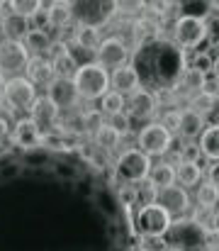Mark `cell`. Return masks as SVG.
I'll list each match as a JSON object with an SVG mask.
<instances>
[{
	"instance_id": "6da1fadb",
	"label": "cell",
	"mask_w": 219,
	"mask_h": 251,
	"mask_svg": "<svg viewBox=\"0 0 219 251\" xmlns=\"http://www.w3.org/2000/svg\"><path fill=\"white\" fill-rule=\"evenodd\" d=\"M144 90H175L188 71V54L166 37H153L137 44L129 64Z\"/></svg>"
},
{
	"instance_id": "7a4b0ae2",
	"label": "cell",
	"mask_w": 219,
	"mask_h": 251,
	"mask_svg": "<svg viewBox=\"0 0 219 251\" xmlns=\"http://www.w3.org/2000/svg\"><path fill=\"white\" fill-rule=\"evenodd\" d=\"M71 81L75 85L78 98H83L88 102L100 100L105 93H110V74L95 61L93 64H80Z\"/></svg>"
},
{
	"instance_id": "3957f363",
	"label": "cell",
	"mask_w": 219,
	"mask_h": 251,
	"mask_svg": "<svg viewBox=\"0 0 219 251\" xmlns=\"http://www.w3.org/2000/svg\"><path fill=\"white\" fill-rule=\"evenodd\" d=\"M120 10V2L115 0H85V2H71L73 20H78V27H105Z\"/></svg>"
},
{
	"instance_id": "277c9868",
	"label": "cell",
	"mask_w": 219,
	"mask_h": 251,
	"mask_svg": "<svg viewBox=\"0 0 219 251\" xmlns=\"http://www.w3.org/2000/svg\"><path fill=\"white\" fill-rule=\"evenodd\" d=\"M210 227H202L193 220H173L170 229H168V242L173 249H180V251H205V232Z\"/></svg>"
},
{
	"instance_id": "5b68a950",
	"label": "cell",
	"mask_w": 219,
	"mask_h": 251,
	"mask_svg": "<svg viewBox=\"0 0 219 251\" xmlns=\"http://www.w3.org/2000/svg\"><path fill=\"white\" fill-rule=\"evenodd\" d=\"M132 225L146 239H163L168 234L170 225H173V217L158 202H153V205L139 207V212H137V217H134Z\"/></svg>"
},
{
	"instance_id": "8992f818",
	"label": "cell",
	"mask_w": 219,
	"mask_h": 251,
	"mask_svg": "<svg viewBox=\"0 0 219 251\" xmlns=\"http://www.w3.org/2000/svg\"><path fill=\"white\" fill-rule=\"evenodd\" d=\"M151 166L153 164L146 154H142L139 149H127V151L120 154V159L115 164V173H117L120 180H124L129 185H139V183L148 180Z\"/></svg>"
},
{
	"instance_id": "52a82bcc",
	"label": "cell",
	"mask_w": 219,
	"mask_h": 251,
	"mask_svg": "<svg viewBox=\"0 0 219 251\" xmlns=\"http://www.w3.org/2000/svg\"><path fill=\"white\" fill-rule=\"evenodd\" d=\"M210 39V32H207V22L205 20H195V17H183L178 15L175 22H173V42L188 51V49H200L202 42Z\"/></svg>"
},
{
	"instance_id": "ba28073f",
	"label": "cell",
	"mask_w": 219,
	"mask_h": 251,
	"mask_svg": "<svg viewBox=\"0 0 219 251\" xmlns=\"http://www.w3.org/2000/svg\"><path fill=\"white\" fill-rule=\"evenodd\" d=\"M173 147V134L161 125V122H148L139 129L137 134V149L146 154L148 159L151 156H166Z\"/></svg>"
},
{
	"instance_id": "9c48e42d",
	"label": "cell",
	"mask_w": 219,
	"mask_h": 251,
	"mask_svg": "<svg viewBox=\"0 0 219 251\" xmlns=\"http://www.w3.org/2000/svg\"><path fill=\"white\" fill-rule=\"evenodd\" d=\"M95 56H97L95 64H100L105 71H117V69L127 66V61H129V49H127V44H124L122 39L107 37V39H102L100 47L95 49Z\"/></svg>"
},
{
	"instance_id": "30bf717a",
	"label": "cell",
	"mask_w": 219,
	"mask_h": 251,
	"mask_svg": "<svg viewBox=\"0 0 219 251\" xmlns=\"http://www.w3.org/2000/svg\"><path fill=\"white\" fill-rule=\"evenodd\" d=\"M2 95H5V100H7L10 107H15V110H29L34 105V100H37V85L32 83L29 78H24V76H15V78H10L5 83Z\"/></svg>"
},
{
	"instance_id": "8fae6325",
	"label": "cell",
	"mask_w": 219,
	"mask_h": 251,
	"mask_svg": "<svg viewBox=\"0 0 219 251\" xmlns=\"http://www.w3.org/2000/svg\"><path fill=\"white\" fill-rule=\"evenodd\" d=\"M29 51L22 42H12V39H2L0 42V74H20L27 69L29 64Z\"/></svg>"
},
{
	"instance_id": "7c38bea8",
	"label": "cell",
	"mask_w": 219,
	"mask_h": 251,
	"mask_svg": "<svg viewBox=\"0 0 219 251\" xmlns=\"http://www.w3.org/2000/svg\"><path fill=\"white\" fill-rule=\"evenodd\" d=\"M173 220H180L185 217V212L190 210V195L185 188H180L178 183L166 188V190H158V200H156Z\"/></svg>"
},
{
	"instance_id": "4fadbf2b",
	"label": "cell",
	"mask_w": 219,
	"mask_h": 251,
	"mask_svg": "<svg viewBox=\"0 0 219 251\" xmlns=\"http://www.w3.org/2000/svg\"><path fill=\"white\" fill-rule=\"evenodd\" d=\"M124 107H127V115H129V120H151L153 115H156V95L151 93V90H144V88H139V90H134L132 95H127L124 98Z\"/></svg>"
},
{
	"instance_id": "5bb4252c",
	"label": "cell",
	"mask_w": 219,
	"mask_h": 251,
	"mask_svg": "<svg viewBox=\"0 0 219 251\" xmlns=\"http://www.w3.org/2000/svg\"><path fill=\"white\" fill-rule=\"evenodd\" d=\"M42 129L37 127V122L32 120V117H20L17 122H15V127H12V142L20 147V149H24V151H34V149H39L42 147Z\"/></svg>"
},
{
	"instance_id": "9a60e30c",
	"label": "cell",
	"mask_w": 219,
	"mask_h": 251,
	"mask_svg": "<svg viewBox=\"0 0 219 251\" xmlns=\"http://www.w3.org/2000/svg\"><path fill=\"white\" fill-rule=\"evenodd\" d=\"M47 98L59 107V110H71L78 105V93L71 78H54L51 83L47 85Z\"/></svg>"
},
{
	"instance_id": "2e32d148",
	"label": "cell",
	"mask_w": 219,
	"mask_h": 251,
	"mask_svg": "<svg viewBox=\"0 0 219 251\" xmlns=\"http://www.w3.org/2000/svg\"><path fill=\"white\" fill-rule=\"evenodd\" d=\"M29 117H32V120L37 122V127L44 132V127L56 125V120H59V107H56L47 95H37L34 105L29 107Z\"/></svg>"
},
{
	"instance_id": "e0dca14e",
	"label": "cell",
	"mask_w": 219,
	"mask_h": 251,
	"mask_svg": "<svg viewBox=\"0 0 219 251\" xmlns=\"http://www.w3.org/2000/svg\"><path fill=\"white\" fill-rule=\"evenodd\" d=\"M205 127H207L205 125V117L188 107V110H180V122H178V132L175 134L180 139H185V142H195V139H200V134H202Z\"/></svg>"
},
{
	"instance_id": "ac0fdd59",
	"label": "cell",
	"mask_w": 219,
	"mask_h": 251,
	"mask_svg": "<svg viewBox=\"0 0 219 251\" xmlns=\"http://www.w3.org/2000/svg\"><path fill=\"white\" fill-rule=\"evenodd\" d=\"M110 85L115 88V93H120V95H132L134 90H139L142 83H139V76H137V71L127 64V66H122V69H117L112 76H110Z\"/></svg>"
},
{
	"instance_id": "d6986e66",
	"label": "cell",
	"mask_w": 219,
	"mask_h": 251,
	"mask_svg": "<svg viewBox=\"0 0 219 251\" xmlns=\"http://www.w3.org/2000/svg\"><path fill=\"white\" fill-rule=\"evenodd\" d=\"M32 25L27 17H20L15 12H5L2 17V32H5V39H12V42H22L27 34H29Z\"/></svg>"
},
{
	"instance_id": "ffe728a7",
	"label": "cell",
	"mask_w": 219,
	"mask_h": 251,
	"mask_svg": "<svg viewBox=\"0 0 219 251\" xmlns=\"http://www.w3.org/2000/svg\"><path fill=\"white\" fill-rule=\"evenodd\" d=\"M27 78L32 81V83H42V85H49L54 78H56V74H54V66H51V61H44L42 56H34V59H29V64H27Z\"/></svg>"
},
{
	"instance_id": "44dd1931",
	"label": "cell",
	"mask_w": 219,
	"mask_h": 251,
	"mask_svg": "<svg viewBox=\"0 0 219 251\" xmlns=\"http://www.w3.org/2000/svg\"><path fill=\"white\" fill-rule=\"evenodd\" d=\"M197 147H200V154L207 156L212 164L219 161V125H207L197 139Z\"/></svg>"
},
{
	"instance_id": "7402d4cb",
	"label": "cell",
	"mask_w": 219,
	"mask_h": 251,
	"mask_svg": "<svg viewBox=\"0 0 219 251\" xmlns=\"http://www.w3.org/2000/svg\"><path fill=\"white\" fill-rule=\"evenodd\" d=\"M175 183L180 188H197L202 183V166L190 164V161H180L175 166Z\"/></svg>"
},
{
	"instance_id": "603a6c76",
	"label": "cell",
	"mask_w": 219,
	"mask_h": 251,
	"mask_svg": "<svg viewBox=\"0 0 219 251\" xmlns=\"http://www.w3.org/2000/svg\"><path fill=\"white\" fill-rule=\"evenodd\" d=\"M217 7L219 2H210V0H185V2L178 5L183 17H195V20H205V22H207L210 15H215Z\"/></svg>"
},
{
	"instance_id": "cb8c5ba5",
	"label": "cell",
	"mask_w": 219,
	"mask_h": 251,
	"mask_svg": "<svg viewBox=\"0 0 219 251\" xmlns=\"http://www.w3.org/2000/svg\"><path fill=\"white\" fill-rule=\"evenodd\" d=\"M148 183L156 185L158 190H166L170 185H175V166L168 164V161H158L151 166V173H148Z\"/></svg>"
},
{
	"instance_id": "d4e9b609",
	"label": "cell",
	"mask_w": 219,
	"mask_h": 251,
	"mask_svg": "<svg viewBox=\"0 0 219 251\" xmlns=\"http://www.w3.org/2000/svg\"><path fill=\"white\" fill-rule=\"evenodd\" d=\"M47 20H49V27H59V29L66 27L73 20L71 2H61V0L49 2V5H47Z\"/></svg>"
},
{
	"instance_id": "484cf974",
	"label": "cell",
	"mask_w": 219,
	"mask_h": 251,
	"mask_svg": "<svg viewBox=\"0 0 219 251\" xmlns=\"http://www.w3.org/2000/svg\"><path fill=\"white\" fill-rule=\"evenodd\" d=\"M217 107H219V95H215V93L200 90V93H195V95L190 98V110H195V112L202 115V117L217 112Z\"/></svg>"
},
{
	"instance_id": "4316f807",
	"label": "cell",
	"mask_w": 219,
	"mask_h": 251,
	"mask_svg": "<svg viewBox=\"0 0 219 251\" xmlns=\"http://www.w3.org/2000/svg\"><path fill=\"white\" fill-rule=\"evenodd\" d=\"M93 139H95V144H97L102 151H112V149H117V147H120V142H122V137H120V134H117L107 122H105L95 134H93Z\"/></svg>"
},
{
	"instance_id": "83f0119b",
	"label": "cell",
	"mask_w": 219,
	"mask_h": 251,
	"mask_svg": "<svg viewBox=\"0 0 219 251\" xmlns=\"http://www.w3.org/2000/svg\"><path fill=\"white\" fill-rule=\"evenodd\" d=\"M195 198H197V202H200L202 210H212V207H217L219 205V190L210 183V180H202V183L197 185Z\"/></svg>"
},
{
	"instance_id": "f1b7e54d",
	"label": "cell",
	"mask_w": 219,
	"mask_h": 251,
	"mask_svg": "<svg viewBox=\"0 0 219 251\" xmlns=\"http://www.w3.org/2000/svg\"><path fill=\"white\" fill-rule=\"evenodd\" d=\"M102 37H100V29H93V27H78L75 29V44L80 49H88V51H95L100 47Z\"/></svg>"
},
{
	"instance_id": "f546056e",
	"label": "cell",
	"mask_w": 219,
	"mask_h": 251,
	"mask_svg": "<svg viewBox=\"0 0 219 251\" xmlns=\"http://www.w3.org/2000/svg\"><path fill=\"white\" fill-rule=\"evenodd\" d=\"M24 47H27V51H32V54H42V51H47L49 49V44H51V39H49V34L47 32H39V29H29V34L24 37V42H22Z\"/></svg>"
},
{
	"instance_id": "4dcf8cb0",
	"label": "cell",
	"mask_w": 219,
	"mask_h": 251,
	"mask_svg": "<svg viewBox=\"0 0 219 251\" xmlns=\"http://www.w3.org/2000/svg\"><path fill=\"white\" fill-rule=\"evenodd\" d=\"M51 66H54L56 78H73V74L78 71V66H80V64L75 61V56L69 51V54H64V56L54 59V61H51Z\"/></svg>"
},
{
	"instance_id": "1f68e13d",
	"label": "cell",
	"mask_w": 219,
	"mask_h": 251,
	"mask_svg": "<svg viewBox=\"0 0 219 251\" xmlns=\"http://www.w3.org/2000/svg\"><path fill=\"white\" fill-rule=\"evenodd\" d=\"M100 112L102 115H117V112H124V95H120V93H115V90H110V93H105L102 98H100Z\"/></svg>"
},
{
	"instance_id": "d6a6232c",
	"label": "cell",
	"mask_w": 219,
	"mask_h": 251,
	"mask_svg": "<svg viewBox=\"0 0 219 251\" xmlns=\"http://www.w3.org/2000/svg\"><path fill=\"white\" fill-rule=\"evenodd\" d=\"M134 193H137V205H139V207L153 205V202L158 200V188H156V185H151L148 180L139 183V185H134Z\"/></svg>"
},
{
	"instance_id": "836d02e7",
	"label": "cell",
	"mask_w": 219,
	"mask_h": 251,
	"mask_svg": "<svg viewBox=\"0 0 219 251\" xmlns=\"http://www.w3.org/2000/svg\"><path fill=\"white\" fill-rule=\"evenodd\" d=\"M44 7V2L42 0H12L10 2V10L15 12V15H20V17H32L37 10H42Z\"/></svg>"
},
{
	"instance_id": "e575fe53",
	"label": "cell",
	"mask_w": 219,
	"mask_h": 251,
	"mask_svg": "<svg viewBox=\"0 0 219 251\" xmlns=\"http://www.w3.org/2000/svg\"><path fill=\"white\" fill-rule=\"evenodd\" d=\"M102 125H105V115L100 110H85L80 115V129H85V132H93L95 134Z\"/></svg>"
},
{
	"instance_id": "d590c367",
	"label": "cell",
	"mask_w": 219,
	"mask_h": 251,
	"mask_svg": "<svg viewBox=\"0 0 219 251\" xmlns=\"http://www.w3.org/2000/svg\"><path fill=\"white\" fill-rule=\"evenodd\" d=\"M200 147H197V142H185L183 147H180V151H178V164L180 161H190V164H200Z\"/></svg>"
},
{
	"instance_id": "8d00e7d4",
	"label": "cell",
	"mask_w": 219,
	"mask_h": 251,
	"mask_svg": "<svg viewBox=\"0 0 219 251\" xmlns=\"http://www.w3.org/2000/svg\"><path fill=\"white\" fill-rule=\"evenodd\" d=\"M205 81H207V76H202L200 71H195V69H190L188 66V71H185V76H183V83L180 85H185L188 90H202V85H205Z\"/></svg>"
},
{
	"instance_id": "74e56055",
	"label": "cell",
	"mask_w": 219,
	"mask_h": 251,
	"mask_svg": "<svg viewBox=\"0 0 219 251\" xmlns=\"http://www.w3.org/2000/svg\"><path fill=\"white\" fill-rule=\"evenodd\" d=\"M107 125H110L120 137H122V134H127V132L132 129V120H129V115H127V112H117V115H112Z\"/></svg>"
},
{
	"instance_id": "f35d334b",
	"label": "cell",
	"mask_w": 219,
	"mask_h": 251,
	"mask_svg": "<svg viewBox=\"0 0 219 251\" xmlns=\"http://www.w3.org/2000/svg\"><path fill=\"white\" fill-rule=\"evenodd\" d=\"M212 61H215V56H210L207 51H200V54L195 56V61H193L190 69L200 71L202 76H210V74H212Z\"/></svg>"
},
{
	"instance_id": "ab89813d",
	"label": "cell",
	"mask_w": 219,
	"mask_h": 251,
	"mask_svg": "<svg viewBox=\"0 0 219 251\" xmlns=\"http://www.w3.org/2000/svg\"><path fill=\"white\" fill-rule=\"evenodd\" d=\"M117 195H120V200H122V205H124V207H134V205H137V193H134V185L124 183V185L117 190Z\"/></svg>"
},
{
	"instance_id": "60d3db41",
	"label": "cell",
	"mask_w": 219,
	"mask_h": 251,
	"mask_svg": "<svg viewBox=\"0 0 219 251\" xmlns=\"http://www.w3.org/2000/svg\"><path fill=\"white\" fill-rule=\"evenodd\" d=\"M178 122H180V110H168V112L163 115V120H161V125H163L170 134L178 132Z\"/></svg>"
},
{
	"instance_id": "b9f144b4",
	"label": "cell",
	"mask_w": 219,
	"mask_h": 251,
	"mask_svg": "<svg viewBox=\"0 0 219 251\" xmlns=\"http://www.w3.org/2000/svg\"><path fill=\"white\" fill-rule=\"evenodd\" d=\"M29 25H34L32 29H39V32H47V27H49V20H47V5L42 7V10H37L32 17H29Z\"/></svg>"
},
{
	"instance_id": "7bdbcfd3",
	"label": "cell",
	"mask_w": 219,
	"mask_h": 251,
	"mask_svg": "<svg viewBox=\"0 0 219 251\" xmlns=\"http://www.w3.org/2000/svg\"><path fill=\"white\" fill-rule=\"evenodd\" d=\"M47 54H49V56H51V61H54V59H59V56L69 54V44H66V42H61V39H56V42H51V44H49Z\"/></svg>"
},
{
	"instance_id": "ee69618b",
	"label": "cell",
	"mask_w": 219,
	"mask_h": 251,
	"mask_svg": "<svg viewBox=\"0 0 219 251\" xmlns=\"http://www.w3.org/2000/svg\"><path fill=\"white\" fill-rule=\"evenodd\" d=\"M217 247H219V234L212 232V229H207L205 232V251H215Z\"/></svg>"
},
{
	"instance_id": "f6af8a7d",
	"label": "cell",
	"mask_w": 219,
	"mask_h": 251,
	"mask_svg": "<svg viewBox=\"0 0 219 251\" xmlns=\"http://www.w3.org/2000/svg\"><path fill=\"white\" fill-rule=\"evenodd\" d=\"M207 176H210V183L219 190V161H215L212 166L207 168Z\"/></svg>"
},
{
	"instance_id": "bcb514c9",
	"label": "cell",
	"mask_w": 219,
	"mask_h": 251,
	"mask_svg": "<svg viewBox=\"0 0 219 251\" xmlns=\"http://www.w3.org/2000/svg\"><path fill=\"white\" fill-rule=\"evenodd\" d=\"M151 7H153L158 15H163V17H166V15H168V10H170L173 5H170V2H151Z\"/></svg>"
},
{
	"instance_id": "7dc6e473",
	"label": "cell",
	"mask_w": 219,
	"mask_h": 251,
	"mask_svg": "<svg viewBox=\"0 0 219 251\" xmlns=\"http://www.w3.org/2000/svg\"><path fill=\"white\" fill-rule=\"evenodd\" d=\"M7 134H10V122L5 117H0V139H5Z\"/></svg>"
},
{
	"instance_id": "c3c4849f",
	"label": "cell",
	"mask_w": 219,
	"mask_h": 251,
	"mask_svg": "<svg viewBox=\"0 0 219 251\" xmlns=\"http://www.w3.org/2000/svg\"><path fill=\"white\" fill-rule=\"evenodd\" d=\"M210 229H212V232H217V234H219V210L215 212V215H212V220H210Z\"/></svg>"
},
{
	"instance_id": "681fc988",
	"label": "cell",
	"mask_w": 219,
	"mask_h": 251,
	"mask_svg": "<svg viewBox=\"0 0 219 251\" xmlns=\"http://www.w3.org/2000/svg\"><path fill=\"white\" fill-rule=\"evenodd\" d=\"M212 78L219 83V56H215V61H212Z\"/></svg>"
},
{
	"instance_id": "f907efd6",
	"label": "cell",
	"mask_w": 219,
	"mask_h": 251,
	"mask_svg": "<svg viewBox=\"0 0 219 251\" xmlns=\"http://www.w3.org/2000/svg\"><path fill=\"white\" fill-rule=\"evenodd\" d=\"M5 83H7V81H5V76H2V74H0V93H2V90H5Z\"/></svg>"
},
{
	"instance_id": "816d5d0a",
	"label": "cell",
	"mask_w": 219,
	"mask_h": 251,
	"mask_svg": "<svg viewBox=\"0 0 219 251\" xmlns=\"http://www.w3.org/2000/svg\"><path fill=\"white\" fill-rule=\"evenodd\" d=\"M215 51H217V56H219V39H215Z\"/></svg>"
},
{
	"instance_id": "f5cc1de1",
	"label": "cell",
	"mask_w": 219,
	"mask_h": 251,
	"mask_svg": "<svg viewBox=\"0 0 219 251\" xmlns=\"http://www.w3.org/2000/svg\"><path fill=\"white\" fill-rule=\"evenodd\" d=\"M166 251H180V249H173V247H168V249H166Z\"/></svg>"
},
{
	"instance_id": "db71d44e",
	"label": "cell",
	"mask_w": 219,
	"mask_h": 251,
	"mask_svg": "<svg viewBox=\"0 0 219 251\" xmlns=\"http://www.w3.org/2000/svg\"><path fill=\"white\" fill-rule=\"evenodd\" d=\"M217 117H219V107H217ZM217 125H219V122H217Z\"/></svg>"
},
{
	"instance_id": "11a10c76",
	"label": "cell",
	"mask_w": 219,
	"mask_h": 251,
	"mask_svg": "<svg viewBox=\"0 0 219 251\" xmlns=\"http://www.w3.org/2000/svg\"><path fill=\"white\" fill-rule=\"evenodd\" d=\"M139 251H151V249H139Z\"/></svg>"
},
{
	"instance_id": "9f6ffc18",
	"label": "cell",
	"mask_w": 219,
	"mask_h": 251,
	"mask_svg": "<svg viewBox=\"0 0 219 251\" xmlns=\"http://www.w3.org/2000/svg\"><path fill=\"white\" fill-rule=\"evenodd\" d=\"M215 251H219V247H217V249H215Z\"/></svg>"
}]
</instances>
